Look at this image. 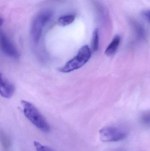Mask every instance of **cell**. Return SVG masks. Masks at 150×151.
<instances>
[{
  "label": "cell",
  "mask_w": 150,
  "mask_h": 151,
  "mask_svg": "<svg viewBox=\"0 0 150 151\" xmlns=\"http://www.w3.org/2000/svg\"><path fill=\"white\" fill-rule=\"evenodd\" d=\"M0 49L10 57L14 59L19 58L17 50L3 31L0 30Z\"/></svg>",
  "instance_id": "obj_5"
},
{
  "label": "cell",
  "mask_w": 150,
  "mask_h": 151,
  "mask_svg": "<svg viewBox=\"0 0 150 151\" xmlns=\"http://www.w3.org/2000/svg\"><path fill=\"white\" fill-rule=\"evenodd\" d=\"M99 43V31L98 29H96L93 32L92 36V47L94 51L98 50Z\"/></svg>",
  "instance_id": "obj_9"
},
{
  "label": "cell",
  "mask_w": 150,
  "mask_h": 151,
  "mask_svg": "<svg viewBox=\"0 0 150 151\" xmlns=\"http://www.w3.org/2000/svg\"><path fill=\"white\" fill-rule=\"evenodd\" d=\"M143 17H144V18L148 20L149 22L150 21V12L149 11H146L143 12Z\"/></svg>",
  "instance_id": "obj_12"
},
{
  "label": "cell",
  "mask_w": 150,
  "mask_h": 151,
  "mask_svg": "<svg viewBox=\"0 0 150 151\" xmlns=\"http://www.w3.org/2000/svg\"><path fill=\"white\" fill-rule=\"evenodd\" d=\"M34 145L37 151H54L48 147L41 144L40 143L37 141L34 142Z\"/></svg>",
  "instance_id": "obj_11"
},
{
  "label": "cell",
  "mask_w": 150,
  "mask_h": 151,
  "mask_svg": "<svg viewBox=\"0 0 150 151\" xmlns=\"http://www.w3.org/2000/svg\"><path fill=\"white\" fill-rule=\"evenodd\" d=\"M21 104L25 116L33 125L43 132L50 131L49 124L34 106L25 100H22Z\"/></svg>",
  "instance_id": "obj_1"
},
{
  "label": "cell",
  "mask_w": 150,
  "mask_h": 151,
  "mask_svg": "<svg viewBox=\"0 0 150 151\" xmlns=\"http://www.w3.org/2000/svg\"><path fill=\"white\" fill-rule=\"evenodd\" d=\"M50 12L46 11L39 13L32 22L31 28V35L35 42L38 41L42 34V29L52 17Z\"/></svg>",
  "instance_id": "obj_4"
},
{
  "label": "cell",
  "mask_w": 150,
  "mask_h": 151,
  "mask_svg": "<svg viewBox=\"0 0 150 151\" xmlns=\"http://www.w3.org/2000/svg\"><path fill=\"white\" fill-rule=\"evenodd\" d=\"M75 19V17L73 15L63 16L58 19V24L61 26H66L73 23Z\"/></svg>",
  "instance_id": "obj_8"
},
{
  "label": "cell",
  "mask_w": 150,
  "mask_h": 151,
  "mask_svg": "<svg viewBox=\"0 0 150 151\" xmlns=\"http://www.w3.org/2000/svg\"><path fill=\"white\" fill-rule=\"evenodd\" d=\"M91 54L90 49L88 45L83 46L79 50L77 55L64 66L60 68L59 71L67 73L80 69L90 60Z\"/></svg>",
  "instance_id": "obj_2"
},
{
  "label": "cell",
  "mask_w": 150,
  "mask_h": 151,
  "mask_svg": "<svg viewBox=\"0 0 150 151\" xmlns=\"http://www.w3.org/2000/svg\"><path fill=\"white\" fill-rule=\"evenodd\" d=\"M120 37L119 35L115 36L108 47L107 48L105 54L108 56H112L117 51L120 43Z\"/></svg>",
  "instance_id": "obj_7"
},
{
  "label": "cell",
  "mask_w": 150,
  "mask_h": 151,
  "mask_svg": "<svg viewBox=\"0 0 150 151\" xmlns=\"http://www.w3.org/2000/svg\"><path fill=\"white\" fill-rule=\"evenodd\" d=\"M4 20L1 17H0V27L3 24Z\"/></svg>",
  "instance_id": "obj_13"
},
{
  "label": "cell",
  "mask_w": 150,
  "mask_h": 151,
  "mask_svg": "<svg viewBox=\"0 0 150 151\" xmlns=\"http://www.w3.org/2000/svg\"><path fill=\"white\" fill-rule=\"evenodd\" d=\"M14 91V85L3 78L0 73V95L5 98H9L12 96Z\"/></svg>",
  "instance_id": "obj_6"
},
{
  "label": "cell",
  "mask_w": 150,
  "mask_h": 151,
  "mask_svg": "<svg viewBox=\"0 0 150 151\" xmlns=\"http://www.w3.org/2000/svg\"><path fill=\"white\" fill-rule=\"evenodd\" d=\"M0 142L5 149H8L10 145V142L9 137L3 132H0Z\"/></svg>",
  "instance_id": "obj_10"
},
{
  "label": "cell",
  "mask_w": 150,
  "mask_h": 151,
  "mask_svg": "<svg viewBox=\"0 0 150 151\" xmlns=\"http://www.w3.org/2000/svg\"><path fill=\"white\" fill-rule=\"evenodd\" d=\"M100 140L103 142H117L124 140L127 137L128 132L117 127H107L99 131Z\"/></svg>",
  "instance_id": "obj_3"
}]
</instances>
